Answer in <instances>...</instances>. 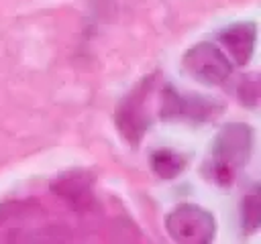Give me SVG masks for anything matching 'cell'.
<instances>
[{
  "label": "cell",
  "instance_id": "cell-6",
  "mask_svg": "<svg viewBox=\"0 0 261 244\" xmlns=\"http://www.w3.org/2000/svg\"><path fill=\"white\" fill-rule=\"evenodd\" d=\"M145 85H147V81L143 85H139L128 96V102L122 104V108L118 112V126H120V130L124 132V136L128 140H139L143 130L149 126V120H147L145 108H143V104H145Z\"/></svg>",
  "mask_w": 261,
  "mask_h": 244
},
{
  "label": "cell",
  "instance_id": "cell-2",
  "mask_svg": "<svg viewBox=\"0 0 261 244\" xmlns=\"http://www.w3.org/2000/svg\"><path fill=\"white\" fill-rule=\"evenodd\" d=\"M165 230L173 242L208 244L216 236V222L208 209L196 203H181L167 214Z\"/></svg>",
  "mask_w": 261,
  "mask_h": 244
},
{
  "label": "cell",
  "instance_id": "cell-8",
  "mask_svg": "<svg viewBox=\"0 0 261 244\" xmlns=\"http://www.w3.org/2000/svg\"><path fill=\"white\" fill-rule=\"evenodd\" d=\"M259 195L257 191H251L243 199V226L247 232H255L259 226Z\"/></svg>",
  "mask_w": 261,
  "mask_h": 244
},
{
  "label": "cell",
  "instance_id": "cell-1",
  "mask_svg": "<svg viewBox=\"0 0 261 244\" xmlns=\"http://www.w3.org/2000/svg\"><path fill=\"white\" fill-rule=\"evenodd\" d=\"M253 150V130L247 124L230 122L222 126L212 144V157L206 167L210 179L218 185H230L237 171L245 167Z\"/></svg>",
  "mask_w": 261,
  "mask_h": 244
},
{
  "label": "cell",
  "instance_id": "cell-4",
  "mask_svg": "<svg viewBox=\"0 0 261 244\" xmlns=\"http://www.w3.org/2000/svg\"><path fill=\"white\" fill-rule=\"evenodd\" d=\"M220 112V104L214 100H206L200 96H181L171 87H165L161 102L163 118H184V120H208Z\"/></svg>",
  "mask_w": 261,
  "mask_h": 244
},
{
  "label": "cell",
  "instance_id": "cell-3",
  "mask_svg": "<svg viewBox=\"0 0 261 244\" xmlns=\"http://www.w3.org/2000/svg\"><path fill=\"white\" fill-rule=\"evenodd\" d=\"M184 67L196 81L204 85H222L232 73V61L218 45L210 41L190 47L184 55Z\"/></svg>",
  "mask_w": 261,
  "mask_h": 244
},
{
  "label": "cell",
  "instance_id": "cell-7",
  "mask_svg": "<svg viewBox=\"0 0 261 244\" xmlns=\"http://www.w3.org/2000/svg\"><path fill=\"white\" fill-rule=\"evenodd\" d=\"M151 167L157 177L173 179L186 169V161H184V157H179L173 150H155L151 155Z\"/></svg>",
  "mask_w": 261,
  "mask_h": 244
},
{
  "label": "cell",
  "instance_id": "cell-5",
  "mask_svg": "<svg viewBox=\"0 0 261 244\" xmlns=\"http://www.w3.org/2000/svg\"><path fill=\"white\" fill-rule=\"evenodd\" d=\"M220 49L237 65H247L255 53L257 26L255 22H234L218 33Z\"/></svg>",
  "mask_w": 261,
  "mask_h": 244
}]
</instances>
